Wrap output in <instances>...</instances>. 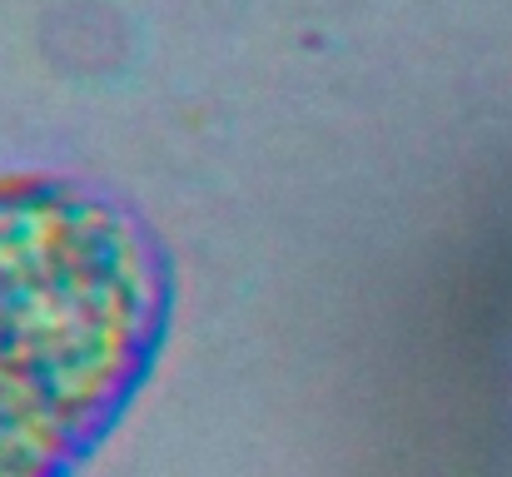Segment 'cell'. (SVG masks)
Returning a JSON list of instances; mask_svg holds the SVG:
<instances>
[{"mask_svg": "<svg viewBox=\"0 0 512 477\" xmlns=\"http://www.w3.org/2000/svg\"><path fill=\"white\" fill-rule=\"evenodd\" d=\"M170 314V254L130 204L0 174V477H80L150 383Z\"/></svg>", "mask_w": 512, "mask_h": 477, "instance_id": "obj_1", "label": "cell"}]
</instances>
